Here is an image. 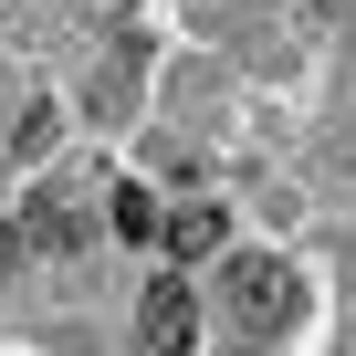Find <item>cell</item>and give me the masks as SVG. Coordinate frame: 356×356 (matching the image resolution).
<instances>
[{
	"label": "cell",
	"mask_w": 356,
	"mask_h": 356,
	"mask_svg": "<svg viewBox=\"0 0 356 356\" xmlns=\"http://www.w3.org/2000/svg\"><path fill=\"white\" fill-rule=\"evenodd\" d=\"M220 283H231V314H241L252 335H283V325L304 314V273H293L283 252H231Z\"/></svg>",
	"instance_id": "6da1fadb"
},
{
	"label": "cell",
	"mask_w": 356,
	"mask_h": 356,
	"mask_svg": "<svg viewBox=\"0 0 356 356\" xmlns=\"http://www.w3.org/2000/svg\"><path fill=\"white\" fill-rule=\"evenodd\" d=\"M136 335H147V356H200V293L189 283H147V314H136Z\"/></svg>",
	"instance_id": "7a4b0ae2"
},
{
	"label": "cell",
	"mask_w": 356,
	"mask_h": 356,
	"mask_svg": "<svg viewBox=\"0 0 356 356\" xmlns=\"http://www.w3.org/2000/svg\"><path fill=\"white\" fill-rule=\"evenodd\" d=\"M157 241H168L178 262H200V252L231 241V210H220V200H178V210H157Z\"/></svg>",
	"instance_id": "3957f363"
},
{
	"label": "cell",
	"mask_w": 356,
	"mask_h": 356,
	"mask_svg": "<svg viewBox=\"0 0 356 356\" xmlns=\"http://www.w3.org/2000/svg\"><path fill=\"white\" fill-rule=\"evenodd\" d=\"M22 231H32V252H74V241H84V220H74V200H53V189H42L32 210H22Z\"/></svg>",
	"instance_id": "277c9868"
},
{
	"label": "cell",
	"mask_w": 356,
	"mask_h": 356,
	"mask_svg": "<svg viewBox=\"0 0 356 356\" xmlns=\"http://www.w3.org/2000/svg\"><path fill=\"white\" fill-rule=\"evenodd\" d=\"M115 241H157V200L147 189H115Z\"/></svg>",
	"instance_id": "5b68a950"
},
{
	"label": "cell",
	"mask_w": 356,
	"mask_h": 356,
	"mask_svg": "<svg viewBox=\"0 0 356 356\" xmlns=\"http://www.w3.org/2000/svg\"><path fill=\"white\" fill-rule=\"evenodd\" d=\"M22 262H32V231H22V220H0V273H22Z\"/></svg>",
	"instance_id": "8992f818"
}]
</instances>
